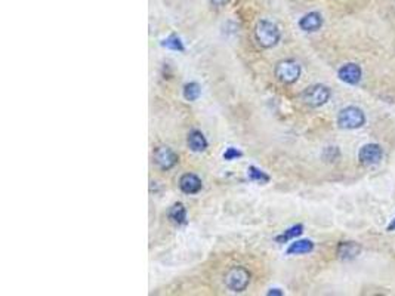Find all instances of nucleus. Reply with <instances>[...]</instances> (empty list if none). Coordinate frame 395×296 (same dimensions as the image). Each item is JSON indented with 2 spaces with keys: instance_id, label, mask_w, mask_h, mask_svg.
I'll return each instance as SVG.
<instances>
[{
  "instance_id": "obj_9",
  "label": "nucleus",
  "mask_w": 395,
  "mask_h": 296,
  "mask_svg": "<svg viewBox=\"0 0 395 296\" xmlns=\"http://www.w3.org/2000/svg\"><path fill=\"white\" fill-rule=\"evenodd\" d=\"M201 187L203 183L196 173H183L179 179V188L185 194H197Z\"/></svg>"
},
{
  "instance_id": "obj_21",
  "label": "nucleus",
  "mask_w": 395,
  "mask_h": 296,
  "mask_svg": "<svg viewBox=\"0 0 395 296\" xmlns=\"http://www.w3.org/2000/svg\"><path fill=\"white\" fill-rule=\"evenodd\" d=\"M226 2H228V0H211V3H212L215 8H222Z\"/></svg>"
},
{
  "instance_id": "obj_15",
  "label": "nucleus",
  "mask_w": 395,
  "mask_h": 296,
  "mask_svg": "<svg viewBox=\"0 0 395 296\" xmlns=\"http://www.w3.org/2000/svg\"><path fill=\"white\" fill-rule=\"evenodd\" d=\"M304 233V225L302 224H297V225H293V226H290V228H287L283 234H280V236H277L275 237V241L277 243H287L289 240H292V239H295V237H299L300 234Z\"/></svg>"
},
{
  "instance_id": "obj_14",
  "label": "nucleus",
  "mask_w": 395,
  "mask_h": 296,
  "mask_svg": "<svg viewBox=\"0 0 395 296\" xmlns=\"http://www.w3.org/2000/svg\"><path fill=\"white\" fill-rule=\"evenodd\" d=\"M169 219L176 225H183L187 222V209L182 203H175L169 209Z\"/></svg>"
},
{
  "instance_id": "obj_8",
  "label": "nucleus",
  "mask_w": 395,
  "mask_h": 296,
  "mask_svg": "<svg viewBox=\"0 0 395 296\" xmlns=\"http://www.w3.org/2000/svg\"><path fill=\"white\" fill-rule=\"evenodd\" d=\"M338 76L342 82H345L348 85H357L361 80L363 71H361V67L358 64L348 62V64H345L339 69Z\"/></svg>"
},
{
  "instance_id": "obj_18",
  "label": "nucleus",
  "mask_w": 395,
  "mask_h": 296,
  "mask_svg": "<svg viewBox=\"0 0 395 296\" xmlns=\"http://www.w3.org/2000/svg\"><path fill=\"white\" fill-rule=\"evenodd\" d=\"M163 46L168 48V49H172V51H178V52H183V51H185L182 40H181L178 36H175V34L169 36V37L163 42Z\"/></svg>"
},
{
  "instance_id": "obj_20",
  "label": "nucleus",
  "mask_w": 395,
  "mask_h": 296,
  "mask_svg": "<svg viewBox=\"0 0 395 296\" xmlns=\"http://www.w3.org/2000/svg\"><path fill=\"white\" fill-rule=\"evenodd\" d=\"M241 155H243V153H241L239 148L229 147V148H226L225 151H224V160H228V162H231V160L240 158Z\"/></svg>"
},
{
  "instance_id": "obj_3",
  "label": "nucleus",
  "mask_w": 395,
  "mask_h": 296,
  "mask_svg": "<svg viewBox=\"0 0 395 296\" xmlns=\"http://www.w3.org/2000/svg\"><path fill=\"white\" fill-rule=\"evenodd\" d=\"M274 74L278 82H282L284 85H292L300 77V65L295 59H283L280 62H277Z\"/></svg>"
},
{
  "instance_id": "obj_17",
  "label": "nucleus",
  "mask_w": 395,
  "mask_h": 296,
  "mask_svg": "<svg viewBox=\"0 0 395 296\" xmlns=\"http://www.w3.org/2000/svg\"><path fill=\"white\" fill-rule=\"evenodd\" d=\"M201 95V87L197 82H190L183 86V98L187 101H197Z\"/></svg>"
},
{
  "instance_id": "obj_2",
  "label": "nucleus",
  "mask_w": 395,
  "mask_h": 296,
  "mask_svg": "<svg viewBox=\"0 0 395 296\" xmlns=\"http://www.w3.org/2000/svg\"><path fill=\"white\" fill-rule=\"evenodd\" d=\"M224 283L231 292H244L250 283V272L244 267H231L224 276Z\"/></svg>"
},
{
  "instance_id": "obj_23",
  "label": "nucleus",
  "mask_w": 395,
  "mask_h": 296,
  "mask_svg": "<svg viewBox=\"0 0 395 296\" xmlns=\"http://www.w3.org/2000/svg\"><path fill=\"white\" fill-rule=\"evenodd\" d=\"M392 230H395V221H392V224L388 226V231H392Z\"/></svg>"
},
{
  "instance_id": "obj_13",
  "label": "nucleus",
  "mask_w": 395,
  "mask_h": 296,
  "mask_svg": "<svg viewBox=\"0 0 395 296\" xmlns=\"http://www.w3.org/2000/svg\"><path fill=\"white\" fill-rule=\"evenodd\" d=\"M314 249V241L311 240H296L292 243L287 249V255H305L312 252Z\"/></svg>"
},
{
  "instance_id": "obj_11",
  "label": "nucleus",
  "mask_w": 395,
  "mask_h": 296,
  "mask_svg": "<svg viewBox=\"0 0 395 296\" xmlns=\"http://www.w3.org/2000/svg\"><path fill=\"white\" fill-rule=\"evenodd\" d=\"M188 147H190V150L191 151H194V153H203L206 148H207V140H206V136L203 135V132H200L197 129H194V130H191L190 133H188Z\"/></svg>"
},
{
  "instance_id": "obj_5",
  "label": "nucleus",
  "mask_w": 395,
  "mask_h": 296,
  "mask_svg": "<svg viewBox=\"0 0 395 296\" xmlns=\"http://www.w3.org/2000/svg\"><path fill=\"white\" fill-rule=\"evenodd\" d=\"M330 89L324 85H312L302 92V101L310 107H321L330 99Z\"/></svg>"
},
{
  "instance_id": "obj_16",
  "label": "nucleus",
  "mask_w": 395,
  "mask_h": 296,
  "mask_svg": "<svg viewBox=\"0 0 395 296\" xmlns=\"http://www.w3.org/2000/svg\"><path fill=\"white\" fill-rule=\"evenodd\" d=\"M247 178H249L250 181H253V183L261 184V185H265V184L269 183L268 175H267L264 170L256 168V166H249V168H247Z\"/></svg>"
},
{
  "instance_id": "obj_4",
  "label": "nucleus",
  "mask_w": 395,
  "mask_h": 296,
  "mask_svg": "<svg viewBox=\"0 0 395 296\" xmlns=\"http://www.w3.org/2000/svg\"><path fill=\"white\" fill-rule=\"evenodd\" d=\"M366 123V114L363 113L361 108L358 107H346L343 110H340V113L338 114V125L342 129H358Z\"/></svg>"
},
{
  "instance_id": "obj_6",
  "label": "nucleus",
  "mask_w": 395,
  "mask_h": 296,
  "mask_svg": "<svg viewBox=\"0 0 395 296\" xmlns=\"http://www.w3.org/2000/svg\"><path fill=\"white\" fill-rule=\"evenodd\" d=\"M153 158H154L155 165L161 170H169L172 168H175L178 160H179L178 154L170 147H166V145L157 147L153 151Z\"/></svg>"
},
{
  "instance_id": "obj_12",
  "label": "nucleus",
  "mask_w": 395,
  "mask_h": 296,
  "mask_svg": "<svg viewBox=\"0 0 395 296\" xmlns=\"http://www.w3.org/2000/svg\"><path fill=\"white\" fill-rule=\"evenodd\" d=\"M361 247L354 243V241H342L338 246V256L343 261H350V259H354L357 255L360 254Z\"/></svg>"
},
{
  "instance_id": "obj_7",
  "label": "nucleus",
  "mask_w": 395,
  "mask_h": 296,
  "mask_svg": "<svg viewBox=\"0 0 395 296\" xmlns=\"http://www.w3.org/2000/svg\"><path fill=\"white\" fill-rule=\"evenodd\" d=\"M383 157V151L379 144H366L360 148L358 160L363 166H375Z\"/></svg>"
},
{
  "instance_id": "obj_10",
  "label": "nucleus",
  "mask_w": 395,
  "mask_h": 296,
  "mask_svg": "<svg viewBox=\"0 0 395 296\" xmlns=\"http://www.w3.org/2000/svg\"><path fill=\"white\" fill-rule=\"evenodd\" d=\"M321 26H323V16L318 12H310L299 19V29L307 33H314L321 29Z\"/></svg>"
},
{
  "instance_id": "obj_1",
  "label": "nucleus",
  "mask_w": 395,
  "mask_h": 296,
  "mask_svg": "<svg viewBox=\"0 0 395 296\" xmlns=\"http://www.w3.org/2000/svg\"><path fill=\"white\" fill-rule=\"evenodd\" d=\"M254 39L259 46L269 49V48L277 46V43L282 39V33L274 22L262 19L254 27Z\"/></svg>"
},
{
  "instance_id": "obj_22",
  "label": "nucleus",
  "mask_w": 395,
  "mask_h": 296,
  "mask_svg": "<svg viewBox=\"0 0 395 296\" xmlns=\"http://www.w3.org/2000/svg\"><path fill=\"white\" fill-rule=\"evenodd\" d=\"M268 295H269V296H272V295H275V296H283V295H284V293H283V292H282V290H280V289H269Z\"/></svg>"
},
{
  "instance_id": "obj_19",
  "label": "nucleus",
  "mask_w": 395,
  "mask_h": 296,
  "mask_svg": "<svg viewBox=\"0 0 395 296\" xmlns=\"http://www.w3.org/2000/svg\"><path fill=\"white\" fill-rule=\"evenodd\" d=\"M339 157V150L338 147H327L323 153V158L326 162H335Z\"/></svg>"
}]
</instances>
